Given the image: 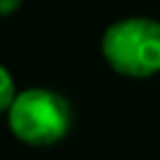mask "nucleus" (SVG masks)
Listing matches in <instances>:
<instances>
[{"label":"nucleus","instance_id":"1","mask_svg":"<svg viewBox=\"0 0 160 160\" xmlns=\"http://www.w3.org/2000/svg\"><path fill=\"white\" fill-rule=\"evenodd\" d=\"M108 68L122 78L145 80L160 72V20L122 18L108 25L100 40Z\"/></svg>","mask_w":160,"mask_h":160},{"label":"nucleus","instance_id":"2","mask_svg":"<svg viewBox=\"0 0 160 160\" xmlns=\"http://www.w3.org/2000/svg\"><path fill=\"white\" fill-rule=\"evenodd\" d=\"M5 115L10 132L32 148H50L60 142L72 125L70 102L50 88L20 90L18 100Z\"/></svg>","mask_w":160,"mask_h":160},{"label":"nucleus","instance_id":"3","mask_svg":"<svg viewBox=\"0 0 160 160\" xmlns=\"http://www.w3.org/2000/svg\"><path fill=\"white\" fill-rule=\"evenodd\" d=\"M0 78H2V88H0V108L2 112H8L12 108V102L18 100L20 90H15V82H12V75L8 68H0Z\"/></svg>","mask_w":160,"mask_h":160},{"label":"nucleus","instance_id":"4","mask_svg":"<svg viewBox=\"0 0 160 160\" xmlns=\"http://www.w3.org/2000/svg\"><path fill=\"white\" fill-rule=\"evenodd\" d=\"M20 5H22V0H0V12L8 18V15H12Z\"/></svg>","mask_w":160,"mask_h":160}]
</instances>
